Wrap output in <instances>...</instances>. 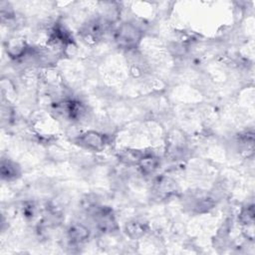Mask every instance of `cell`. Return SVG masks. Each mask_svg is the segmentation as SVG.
<instances>
[{
  "label": "cell",
  "instance_id": "cell-1",
  "mask_svg": "<svg viewBox=\"0 0 255 255\" xmlns=\"http://www.w3.org/2000/svg\"><path fill=\"white\" fill-rule=\"evenodd\" d=\"M118 45L125 49H132L137 46L141 39L140 30L131 23L122 24L115 35Z\"/></svg>",
  "mask_w": 255,
  "mask_h": 255
},
{
  "label": "cell",
  "instance_id": "cell-2",
  "mask_svg": "<svg viewBox=\"0 0 255 255\" xmlns=\"http://www.w3.org/2000/svg\"><path fill=\"white\" fill-rule=\"evenodd\" d=\"M91 209L93 210L96 225L100 231L104 233H110L118 229L117 221L110 208L94 206Z\"/></svg>",
  "mask_w": 255,
  "mask_h": 255
},
{
  "label": "cell",
  "instance_id": "cell-3",
  "mask_svg": "<svg viewBox=\"0 0 255 255\" xmlns=\"http://www.w3.org/2000/svg\"><path fill=\"white\" fill-rule=\"evenodd\" d=\"M76 143L91 150H102L106 145V136L95 130H89L76 138Z\"/></svg>",
  "mask_w": 255,
  "mask_h": 255
},
{
  "label": "cell",
  "instance_id": "cell-4",
  "mask_svg": "<svg viewBox=\"0 0 255 255\" xmlns=\"http://www.w3.org/2000/svg\"><path fill=\"white\" fill-rule=\"evenodd\" d=\"M68 238L74 244L85 242L90 236V230L81 223H74L68 229Z\"/></svg>",
  "mask_w": 255,
  "mask_h": 255
},
{
  "label": "cell",
  "instance_id": "cell-5",
  "mask_svg": "<svg viewBox=\"0 0 255 255\" xmlns=\"http://www.w3.org/2000/svg\"><path fill=\"white\" fill-rule=\"evenodd\" d=\"M6 50H7L8 55L11 58L18 59V58H21L24 55H26L28 47L24 40H21L18 38H13V39H10L9 41H7Z\"/></svg>",
  "mask_w": 255,
  "mask_h": 255
},
{
  "label": "cell",
  "instance_id": "cell-6",
  "mask_svg": "<svg viewBox=\"0 0 255 255\" xmlns=\"http://www.w3.org/2000/svg\"><path fill=\"white\" fill-rule=\"evenodd\" d=\"M147 230V226L145 223L138 220H131L127 222L125 225L126 234L131 239H137L144 235Z\"/></svg>",
  "mask_w": 255,
  "mask_h": 255
},
{
  "label": "cell",
  "instance_id": "cell-7",
  "mask_svg": "<svg viewBox=\"0 0 255 255\" xmlns=\"http://www.w3.org/2000/svg\"><path fill=\"white\" fill-rule=\"evenodd\" d=\"M137 165L139 166V168L141 169V171L143 173L149 174L157 169V167L159 165V159L154 154L144 153L141 156Z\"/></svg>",
  "mask_w": 255,
  "mask_h": 255
},
{
  "label": "cell",
  "instance_id": "cell-8",
  "mask_svg": "<svg viewBox=\"0 0 255 255\" xmlns=\"http://www.w3.org/2000/svg\"><path fill=\"white\" fill-rule=\"evenodd\" d=\"M20 175V167L11 160L3 159L1 162V176L3 179L11 180Z\"/></svg>",
  "mask_w": 255,
  "mask_h": 255
},
{
  "label": "cell",
  "instance_id": "cell-9",
  "mask_svg": "<svg viewBox=\"0 0 255 255\" xmlns=\"http://www.w3.org/2000/svg\"><path fill=\"white\" fill-rule=\"evenodd\" d=\"M144 153L135 150V149H128L126 151H123L120 155V158L122 161L128 164H138L141 156Z\"/></svg>",
  "mask_w": 255,
  "mask_h": 255
},
{
  "label": "cell",
  "instance_id": "cell-10",
  "mask_svg": "<svg viewBox=\"0 0 255 255\" xmlns=\"http://www.w3.org/2000/svg\"><path fill=\"white\" fill-rule=\"evenodd\" d=\"M240 221L243 224H252L254 221V207L253 204L245 207L240 214Z\"/></svg>",
  "mask_w": 255,
  "mask_h": 255
}]
</instances>
